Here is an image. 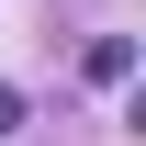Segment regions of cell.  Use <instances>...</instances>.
<instances>
[{"instance_id":"cell-1","label":"cell","mask_w":146,"mask_h":146,"mask_svg":"<svg viewBox=\"0 0 146 146\" xmlns=\"http://www.w3.org/2000/svg\"><path fill=\"white\" fill-rule=\"evenodd\" d=\"M79 68H90V79H101V90H112V79H124V68H135V45H124V34H101L90 56H79Z\"/></svg>"},{"instance_id":"cell-2","label":"cell","mask_w":146,"mask_h":146,"mask_svg":"<svg viewBox=\"0 0 146 146\" xmlns=\"http://www.w3.org/2000/svg\"><path fill=\"white\" fill-rule=\"evenodd\" d=\"M0 135H23V90H0Z\"/></svg>"}]
</instances>
